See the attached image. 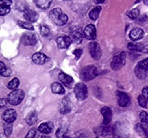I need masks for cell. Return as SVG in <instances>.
<instances>
[{
    "label": "cell",
    "mask_w": 148,
    "mask_h": 138,
    "mask_svg": "<svg viewBox=\"0 0 148 138\" xmlns=\"http://www.w3.org/2000/svg\"><path fill=\"white\" fill-rule=\"evenodd\" d=\"M50 20L58 26H64L68 22V16L64 13L63 10L59 8H54L49 12Z\"/></svg>",
    "instance_id": "1"
},
{
    "label": "cell",
    "mask_w": 148,
    "mask_h": 138,
    "mask_svg": "<svg viewBox=\"0 0 148 138\" xmlns=\"http://www.w3.org/2000/svg\"><path fill=\"white\" fill-rule=\"evenodd\" d=\"M98 75V70L95 66L93 65H89L86 66L81 70V78L83 81H90L94 79L95 77Z\"/></svg>",
    "instance_id": "2"
},
{
    "label": "cell",
    "mask_w": 148,
    "mask_h": 138,
    "mask_svg": "<svg viewBox=\"0 0 148 138\" xmlns=\"http://www.w3.org/2000/svg\"><path fill=\"white\" fill-rule=\"evenodd\" d=\"M25 96L24 91L21 90H13L8 96V101L12 105H17L23 100Z\"/></svg>",
    "instance_id": "3"
},
{
    "label": "cell",
    "mask_w": 148,
    "mask_h": 138,
    "mask_svg": "<svg viewBox=\"0 0 148 138\" xmlns=\"http://www.w3.org/2000/svg\"><path fill=\"white\" fill-rule=\"evenodd\" d=\"M125 61H126L125 53L121 52V53H118L113 58L112 63H111V68L114 71H118L123 68V66L125 64Z\"/></svg>",
    "instance_id": "4"
},
{
    "label": "cell",
    "mask_w": 148,
    "mask_h": 138,
    "mask_svg": "<svg viewBox=\"0 0 148 138\" xmlns=\"http://www.w3.org/2000/svg\"><path fill=\"white\" fill-rule=\"evenodd\" d=\"M74 94L79 100H84L87 98L88 90L83 83H77L74 87Z\"/></svg>",
    "instance_id": "5"
},
{
    "label": "cell",
    "mask_w": 148,
    "mask_h": 138,
    "mask_svg": "<svg viewBox=\"0 0 148 138\" xmlns=\"http://www.w3.org/2000/svg\"><path fill=\"white\" fill-rule=\"evenodd\" d=\"M89 52H90L91 57L95 60H99L102 55V50L101 46L98 43L91 42L89 44Z\"/></svg>",
    "instance_id": "6"
},
{
    "label": "cell",
    "mask_w": 148,
    "mask_h": 138,
    "mask_svg": "<svg viewBox=\"0 0 148 138\" xmlns=\"http://www.w3.org/2000/svg\"><path fill=\"white\" fill-rule=\"evenodd\" d=\"M117 99H118V104L121 107H127L130 105V98L124 92H118L117 93Z\"/></svg>",
    "instance_id": "7"
},
{
    "label": "cell",
    "mask_w": 148,
    "mask_h": 138,
    "mask_svg": "<svg viewBox=\"0 0 148 138\" xmlns=\"http://www.w3.org/2000/svg\"><path fill=\"white\" fill-rule=\"evenodd\" d=\"M3 119L8 123H12L16 119L17 117V113L15 109H7L3 113Z\"/></svg>",
    "instance_id": "8"
},
{
    "label": "cell",
    "mask_w": 148,
    "mask_h": 138,
    "mask_svg": "<svg viewBox=\"0 0 148 138\" xmlns=\"http://www.w3.org/2000/svg\"><path fill=\"white\" fill-rule=\"evenodd\" d=\"M83 36H84V32H82L81 27H74L71 29V37L77 43L82 42Z\"/></svg>",
    "instance_id": "9"
},
{
    "label": "cell",
    "mask_w": 148,
    "mask_h": 138,
    "mask_svg": "<svg viewBox=\"0 0 148 138\" xmlns=\"http://www.w3.org/2000/svg\"><path fill=\"white\" fill-rule=\"evenodd\" d=\"M84 36L87 40H93L96 38V29L94 25H88L85 27L84 29Z\"/></svg>",
    "instance_id": "10"
},
{
    "label": "cell",
    "mask_w": 148,
    "mask_h": 138,
    "mask_svg": "<svg viewBox=\"0 0 148 138\" xmlns=\"http://www.w3.org/2000/svg\"><path fill=\"white\" fill-rule=\"evenodd\" d=\"M36 41V36L34 34H24L21 36V42L25 45H35Z\"/></svg>",
    "instance_id": "11"
},
{
    "label": "cell",
    "mask_w": 148,
    "mask_h": 138,
    "mask_svg": "<svg viewBox=\"0 0 148 138\" xmlns=\"http://www.w3.org/2000/svg\"><path fill=\"white\" fill-rule=\"evenodd\" d=\"M24 18L29 22H36L39 18V15L36 12L30 8H27L24 11Z\"/></svg>",
    "instance_id": "12"
},
{
    "label": "cell",
    "mask_w": 148,
    "mask_h": 138,
    "mask_svg": "<svg viewBox=\"0 0 148 138\" xmlns=\"http://www.w3.org/2000/svg\"><path fill=\"white\" fill-rule=\"evenodd\" d=\"M48 60L49 58L43 53H36L32 56V61L38 65L45 64L46 62H48Z\"/></svg>",
    "instance_id": "13"
},
{
    "label": "cell",
    "mask_w": 148,
    "mask_h": 138,
    "mask_svg": "<svg viewBox=\"0 0 148 138\" xmlns=\"http://www.w3.org/2000/svg\"><path fill=\"white\" fill-rule=\"evenodd\" d=\"M72 43V39L69 36H60L57 39V44L59 49L69 48Z\"/></svg>",
    "instance_id": "14"
},
{
    "label": "cell",
    "mask_w": 148,
    "mask_h": 138,
    "mask_svg": "<svg viewBox=\"0 0 148 138\" xmlns=\"http://www.w3.org/2000/svg\"><path fill=\"white\" fill-rule=\"evenodd\" d=\"M101 113L104 117L103 124L108 125L112 120V111L109 107H103L101 109Z\"/></svg>",
    "instance_id": "15"
},
{
    "label": "cell",
    "mask_w": 148,
    "mask_h": 138,
    "mask_svg": "<svg viewBox=\"0 0 148 138\" xmlns=\"http://www.w3.org/2000/svg\"><path fill=\"white\" fill-rule=\"evenodd\" d=\"M143 35H144V32H143V30L141 28L136 27V28H133L131 31L130 34H129V36H130L132 40L136 41V40L142 39L143 37Z\"/></svg>",
    "instance_id": "16"
},
{
    "label": "cell",
    "mask_w": 148,
    "mask_h": 138,
    "mask_svg": "<svg viewBox=\"0 0 148 138\" xmlns=\"http://www.w3.org/2000/svg\"><path fill=\"white\" fill-rule=\"evenodd\" d=\"M58 79L61 81V83H63L64 85L69 86V87H70L71 85L73 84V77L69 76V75H67L66 73H64V72H60L58 74Z\"/></svg>",
    "instance_id": "17"
},
{
    "label": "cell",
    "mask_w": 148,
    "mask_h": 138,
    "mask_svg": "<svg viewBox=\"0 0 148 138\" xmlns=\"http://www.w3.org/2000/svg\"><path fill=\"white\" fill-rule=\"evenodd\" d=\"M53 123L51 122H48L41 123V124L39 126L38 130H39V132H40L41 133H44V134H49V133L53 131Z\"/></svg>",
    "instance_id": "18"
},
{
    "label": "cell",
    "mask_w": 148,
    "mask_h": 138,
    "mask_svg": "<svg viewBox=\"0 0 148 138\" xmlns=\"http://www.w3.org/2000/svg\"><path fill=\"white\" fill-rule=\"evenodd\" d=\"M51 90L52 92L54 94H58V95H63L65 93V90H64V86L62 85L61 83L58 82H54L51 85Z\"/></svg>",
    "instance_id": "19"
},
{
    "label": "cell",
    "mask_w": 148,
    "mask_h": 138,
    "mask_svg": "<svg viewBox=\"0 0 148 138\" xmlns=\"http://www.w3.org/2000/svg\"><path fill=\"white\" fill-rule=\"evenodd\" d=\"M143 44L136 42H131L127 44V48L131 51H136V52H143Z\"/></svg>",
    "instance_id": "20"
},
{
    "label": "cell",
    "mask_w": 148,
    "mask_h": 138,
    "mask_svg": "<svg viewBox=\"0 0 148 138\" xmlns=\"http://www.w3.org/2000/svg\"><path fill=\"white\" fill-rule=\"evenodd\" d=\"M52 0H36V3L38 8L42 9H47L51 5Z\"/></svg>",
    "instance_id": "21"
},
{
    "label": "cell",
    "mask_w": 148,
    "mask_h": 138,
    "mask_svg": "<svg viewBox=\"0 0 148 138\" xmlns=\"http://www.w3.org/2000/svg\"><path fill=\"white\" fill-rule=\"evenodd\" d=\"M12 73L11 69L7 68L4 63H3L2 61L0 62V74L3 77H9Z\"/></svg>",
    "instance_id": "22"
},
{
    "label": "cell",
    "mask_w": 148,
    "mask_h": 138,
    "mask_svg": "<svg viewBox=\"0 0 148 138\" xmlns=\"http://www.w3.org/2000/svg\"><path fill=\"white\" fill-rule=\"evenodd\" d=\"M147 72V71L141 68L138 67V66L135 68V73H136V76L138 77L139 79H145V78L148 76Z\"/></svg>",
    "instance_id": "23"
},
{
    "label": "cell",
    "mask_w": 148,
    "mask_h": 138,
    "mask_svg": "<svg viewBox=\"0 0 148 138\" xmlns=\"http://www.w3.org/2000/svg\"><path fill=\"white\" fill-rule=\"evenodd\" d=\"M101 7H95V8H93L92 10L90 11V13H89V16L90 18L92 20V21H95L98 16H99V14L101 12Z\"/></svg>",
    "instance_id": "24"
},
{
    "label": "cell",
    "mask_w": 148,
    "mask_h": 138,
    "mask_svg": "<svg viewBox=\"0 0 148 138\" xmlns=\"http://www.w3.org/2000/svg\"><path fill=\"white\" fill-rule=\"evenodd\" d=\"M69 100L67 98H65L63 101V106L60 109V113H63V114H66V113H69V112L71 111V106L69 105Z\"/></svg>",
    "instance_id": "25"
},
{
    "label": "cell",
    "mask_w": 148,
    "mask_h": 138,
    "mask_svg": "<svg viewBox=\"0 0 148 138\" xmlns=\"http://www.w3.org/2000/svg\"><path fill=\"white\" fill-rule=\"evenodd\" d=\"M114 138H127V136L125 134H123L122 130L120 129V126L118 127V126H115L114 128Z\"/></svg>",
    "instance_id": "26"
},
{
    "label": "cell",
    "mask_w": 148,
    "mask_h": 138,
    "mask_svg": "<svg viewBox=\"0 0 148 138\" xmlns=\"http://www.w3.org/2000/svg\"><path fill=\"white\" fill-rule=\"evenodd\" d=\"M37 120V115L36 112H32L27 117V122L29 125H33Z\"/></svg>",
    "instance_id": "27"
},
{
    "label": "cell",
    "mask_w": 148,
    "mask_h": 138,
    "mask_svg": "<svg viewBox=\"0 0 148 138\" xmlns=\"http://www.w3.org/2000/svg\"><path fill=\"white\" fill-rule=\"evenodd\" d=\"M139 14H140V12H139V9H138V8H133V9H132V10L129 11L127 12L128 17L132 19V20L137 19L138 16H139Z\"/></svg>",
    "instance_id": "28"
},
{
    "label": "cell",
    "mask_w": 148,
    "mask_h": 138,
    "mask_svg": "<svg viewBox=\"0 0 148 138\" xmlns=\"http://www.w3.org/2000/svg\"><path fill=\"white\" fill-rule=\"evenodd\" d=\"M18 25L19 27H21V28L27 29V30H30V31H33L34 30V27L31 24V22L29 21H18Z\"/></svg>",
    "instance_id": "29"
},
{
    "label": "cell",
    "mask_w": 148,
    "mask_h": 138,
    "mask_svg": "<svg viewBox=\"0 0 148 138\" xmlns=\"http://www.w3.org/2000/svg\"><path fill=\"white\" fill-rule=\"evenodd\" d=\"M138 104L143 108H147L148 100L143 95H141V96H138Z\"/></svg>",
    "instance_id": "30"
},
{
    "label": "cell",
    "mask_w": 148,
    "mask_h": 138,
    "mask_svg": "<svg viewBox=\"0 0 148 138\" xmlns=\"http://www.w3.org/2000/svg\"><path fill=\"white\" fill-rule=\"evenodd\" d=\"M18 85H19V80L17 78H14L8 84V88L10 90H16Z\"/></svg>",
    "instance_id": "31"
},
{
    "label": "cell",
    "mask_w": 148,
    "mask_h": 138,
    "mask_svg": "<svg viewBox=\"0 0 148 138\" xmlns=\"http://www.w3.org/2000/svg\"><path fill=\"white\" fill-rule=\"evenodd\" d=\"M10 6H0V15L1 16H5L7 14H8L10 12Z\"/></svg>",
    "instance_id": "32"
},
{
    "label": "cell",
    "mask_w": 148,
    "mask_h": 138,
    "mask_svg": "<svg viewBox=\"0 0 148 138\" xmlns=\"http://www.w3.org/2000/svg\"><path fill=\"white\" fill-rule=\"evenodd\" d=\"M49 28L46 26H41L40 27V33L43 36H48L49 35Z\"/></svg>",
    "instance_id": "33"
},
{
    "label": "cell",
    "mask_w": 148,
    "mask_h": 138,
    "mask_svg": "<svg viewBox=\"0 0 148 138\" xmlns=\"http://www.w3.org/2000/svg\"><path fill=\"white\" fill-rule=\"evenodd\" d=\"M138 67H140L141 68L144 69V70L148 72V59H146L143 60V61H141L138 64Z\"/></svg>",
    "instance_id": "34"
},
{
    "label": "cell",
    "mask_w": 148,
    "mask_h": 138,
    "mask_svg": "<svg viewBox=\"0 0 148 138\" xmlns=\"http://www.w3.org/2000/svg\"><path fill=\"white\" fill-rule=\"evenodd\" d=\"M139 116H140L142 122H144V123H148V113H146L144 111L141 112Z\"/></svg>",
    "instance_id": "35"
},
{
    "label": "cell",
    "mask_w": 148,
    "mask_h": 138,
    "mask_svg": "<svg viewBox=\"0 0 148 138\" xmlns=\"http://www.w3.org/2000/svg\"><path fill=\"white\" fill-rule=\"evenodd\" d=\"M36 135V129L35 128H33L28 132L25 138H35Z\"/></svg>",
    "instance_id": "36"
},
{
    "label": "cell",
    "mask_w": 148,
    "mask_h": 138,
    "mask_svg": "<svg viewBox=\"0 0 148 138\" xmlns=\"http://www.w3.org/2000/svg\"><path fill=\"white\" fill-rule=\"evenodd\" d=\"M12 132V126L8 123V125H6L5 127H4V133H5V135L7 137H8V136H10Z\"/></svg>",
    "instance_id": "37"
},
{
    "label": "cell",
    "mask_w": 148,
    "mask_h": 138,
    "mask_svg": "<svg viewBox=\"0 0 148 138\" xmlns=\"http://www.w3.org/2000/svg\"><path fill=\"white\" fill-rule=\"evenodd\" d=\"M65 133H66V128H58L57 133H56V136H57L58 137H63L64 134H65Z\"/></svg>",
    "instance_id": "38"
},
{
    "label": "cell",
    "mask_w": 148,
    "mask_h": 138,
    "mask_svg": "<svg viewBox=\"0 0 148 138\" xmlns=\"http://www.w3.org/2000/svg\"><path fill=\"white\" fill-rule=\"evenodd\" d=\"M73 54L76 56V58L78 59L82 56V49H75L73 51Z\"/></svg>",
    "instance_id": "39"
},
{
    "label": "cell",
    "mask_w": 148,
    "mask_h": 138,
    "mask_svg": "<svg viewBox=\"0 0 148 138\" xmlns=\"http://www.w3.org/2000/svg\"><path fill=\"white\" fill-rule=\"evenodd\" d=\"M12 0H0V4L4 6H11L12 5Z\"/></svg>",
    "instance_id": "40"
},
{
    "label": "cell",
    "mask_w": 148,
    "mask_h": 138,
    "mask_svg": "<svg viewBox=\"0 0 148 138\" xmlns=\"http://www.w3.org/2000/svg\"><path fill=\"white\" fill-rule=\"evenodd\" d=\"M143 95L148 100V86L145 87V88H143Z\"/></svg>",
    "instance_id": "41"
},
{
    "label": "cell",
    "mask_w": 148,
    "mask_h": 138,
    "mask_svg": "<svg viewBox=\"0 0 148 138\" xmlns=\"http://www.w3.org/2000/svg\"><path fill=\"white\" fill-rule=\"evenodd\" d=\"M7 102H8V100H6L5 99H1V108H3V107L5 106L6 104H7Z\"/></svg>",
    "instance_id": "42"
},
{
    "label": "cell",
    "mask_w": 148,
    "mask_h": 138,
    "mask_svg": "<svg viewBox=\"0 0 148 138\" xmlns=\"http://www.w3.org/2000/svg\"><path fill=\"white\" fill-rule=\"evenodd\" d=\"M143 53H148V44H147L146 46H144V47H143Z\"/></svg>",
    "instance_id": "43"
},
{
    "label": "cell",
    "mask_w": 148,
    "mask_h": 138,
    "mask_svg": "<svg viewBox=\"0 0 148 138\" xmlns=\"http://www.w3.org/2000/svg\"><path fill=\"white\" fill-rule=\"evenodd\" d=\"M106 0H95V2L96 3H103Z\"/></svg>",
    "instance_id": "44"
},
{
    "label": "cell",
    "mask_w": 148,
    "mask_h": 138,
    "mask_svg": "<svg viewBox=\"0 0 148 138\" xmlns=\"http://www.w3.org/2000/svg\"><path fill=\"white\" fill-rule=\"evenodd\" d=\"M38 138H50L49 137H46V136H44V135H41V136H39Z\"/></svg>",
    "instance_id": "45"
},
{
    "label": "cell",
    "mask_w": 148,
    "mask_h": 138,
    "mask_svg": "<svg viewBox=\"0 0 148 138\" xmlns=\"http://www.w3.org/2000/svg\"><path fill=\"white\" fill-rule=\"evenodd\" d=\"M143 2L144 3V4H146V5H148V0H143Z\"/></svg>",
    "instance_id": "46"
},
{
    "label": "cell",
    "mask_w": 148,
    "mask_h": 138,
    "mask_svg": "<svg viewBox=\"0 0 148 138\" xmlns=\"http://www.w3.org/2000/svg\"><path fill=\"white\" fill-rule=\"evenodd\" d=\"M63 138H71L70 137H69V136H65V137H64Z\"/></svg>",
    "instance_id": "47"
},
{
    "label": "cell",
    "mask_w": 148,
    "mask_h": 138,
    "mask_svg": "<svg viewBox=\"0 0 148 138\" xmlns=\"http://www.w3.org/2000/svg\"><path fill=\"white\" fill-rule=\"evenodd\" d=\"M147 138H148V133H147Z\"/></svg>",
    "instance_id": "48"
},
{
    "label": "cell",
    "mask_w": 148,
    "mask_h": 138,
    "mask_svg": "<svg viewBox=\"0 0 148 138\" xmlns=\"http://www.w3.org/2000/svg\"><path fill=\"white\" fill-rule=\"evenodd\" d=\"M96 138H97V137H96Z\"/></svg>",
    "instance_id": "49"
}]
</instances>
